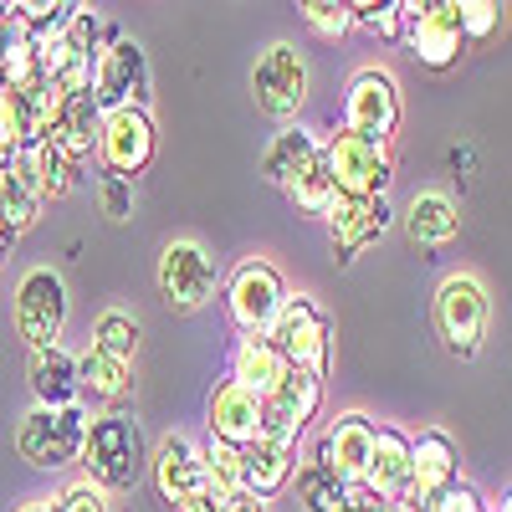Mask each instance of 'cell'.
Instances as JSON below:
<instances>
[{"label":"cell","mask_w":512,"mask_h":512,"mask_svg":"<svg viewBox=\"0 0 512 512\" xmlns=\"http://www.w3.org/2000/svg\"><path fill=\"white\" fill-rule=\"evenodd\" d=\"M149 446H144V431L134 415L123 410H108V415H93V431H88V446H82V466H88V482L103 487V492H128L139 487V477L149 472Z\"/></svg>","instance_id":"obj_1"},{"label":"cell","mask_w":512,"mask_h":512,"mask_svg":"<svg viewBox=\"0 0 512 512\" xmlns=\"http://www.w3.org/2000/svg\"><path fill=\"white\" fill-rule=\"evenodd\" d=\"M93 415L88 405H67V410H26L16 425V451L21 461L41 466V472H57V466L82 461V446H88Z\"/></svg>","instance_id":"obj_2"},{"label":"cell","mask_w":512,"mask_h":512,"mask_svg":"<svg viewBox=\"0 0 512 512\" xmlns=\"http://www.w3.org/2000/svg\"><path fill=\"white\" fill-rule=\"evenodd\" d=\"M272 344L277 354L292 364V374H308V379H328L333 369V328L323 318V308L313 303L308 292H287V303L272 323Z\"/></svg>","instance_id":"obj_3"},{"label":"cell","mask_w":512,"mask_h":512,"mask_svg":"<svg viewBox=\"0 0 512 512\" xmlns=\"http://www.w3.org/2000/svg\"><path fill=\"white\" fill-rule=\"evenodd\" d=\"M487 318H492L487 287H482L472 272H451V277L436 287V333H441V344H446L456 359H477V354H482Z\"/></svg>","instance_id":"obj_4"},{"label":"cell","mask_w":512,"mask_h":512,"mask_svg":"<svg viewBox=\"0 0 512 512\" xmlns=\"http://www.w3.org/2000/svg\"><path fill=\"white\" fill-rule=\"evenodd\" d=\"M323 159H328V175H333V190L338 200H374L390 190L395 180V159H390V144H374V139H359L349 128L323 144Z\"/></svg>","instance_id":"obj_5"},{"label":"cell","mask_w":512,"mask_h":512,"mask_svg":"<svg viewBox=\"0 0 512 512\" xmlns=\"http://www.w3.org/2000/svg\"><path fill=\"white\" fill-rule=\"evenodd\" d=\"M221 287V262L200 241H169L159 251V297L169 313H200Z\"/></svg>","instance_id":"obj_6"},{"label":"cell","mask_w":512,"mask_h":512,"mask_svg":"<svg viewBox=\"0 0 512 512\" xmlns=\"http://www.w3.org/2000/svg\"><path fill=\"white\" fill-rule=\"evenodd\" d=\"M287 303V282L272 262H262V256H251V262H241L226 282V318L241 338L251 333H272L277 313Z\"/></svg>","instance_id":"obj_7"},{"label":"cell","mask_w":512,"mask_h":512,"mask_svg":"<svg viewBox=\"0 0 512 512\" xmlns=\"http://www.w3.org/2000/svg\"><path fill=\"white\" fill-rule=\"evenodd\" d=\"M405 41L420 67H431V72L456 67L466 52L456 0H405Z\"/></svg>","instance_id":"obj_8"},{"label":"cell","mask_w":512,"mask_h":512,"mask_svg":"<svg viewBox=\"0 0 512 512\" xmlns=\"http://www.w3.org/2000/svg\"><path fill=\"white\" fill-rule=\"evenodd\" d=\"M400 88L384 67H359L349 77V93H344V128L359 139L374 144H390L395 128H400Z\"/></svg>","instance_id":"obj_9"},{"label":"cell","mask_w":512,"mask_h":512,"mask_svg":"<svg viewBox=\"0 0 512 512\" xmlns=\"http://www.w3.org/2000/svg\"><path fill=\"white\" fill-rule=\"evenodd\" d=\"M154 149H159V128H154L149 108H113V113H103V134H98L103 175L139 180L144 169L154 164Z\"/></svg>","instance_id":"obj_10"},{"label":"cell","mask_w":512,"mask_h":512,"mask_svg":"<svg viewBox=\"0 0 512 512\" xmlns=\"http://www.w3.org/2000/svg\"><path fill=\"white\" fill-rule=\"evenodd\" d=\"M93 98L103 113L113 108H149V57L134 36L108 31V47L93 72Z\"/></svg>","instance_id":"obj_11"},{"label":"cell","mask_w":512,"mask_h":512,"mask_svg":"<svg viewBox=\"0 0 512 512\" xmlns=\"http://www.w3.org/2000/svg\"><path fill=\"white\" fill-rule=\"evenodd\" d=\"M67 323V287L52 267H31L16 287V333L26 338V349H57Z\"/></svg>","instance_id":"obj_12"},{"label":"cell","mask_w":512,"mask_h":512,"mask_svg":"<svg viewBox=\"0 0 512 512\" xmlns=\"http://www.w3.org/2000/svg\"><path fill=\"white\" fill-rule=\"evenodd\" d=\"M251 98L267 118H292L308 103V62L292 41H272L251 72Z\"/></svg>","instance_id":"obj_13"},{"label":"cell","mask_w":512,"mask_h":512,"mask_svg":"<svg viewBox=\"0 0 512 512\" xmlns=\"http://www.w3.org/2000/svg\"><path fill=\"white\" fill-rule=\"evenodd\" d=\"M374 431H379V425H374L369 415H359V410L338 415L328 431H323L313 461L323 466L328 477L344 482V487H359V482H364V466H369V456H374Z\"/></svg>","instance_id":"obj_14"},{"label":"cell","mask_w":512,"mask_h":512,"mask_svg":"<svg viewBox=\"0 0 512 512\" xmlns=\"http://www.w3.org/2000/svg\"><path fill=\"white\" fill-rule=\"evenodd\" d=\"M461 482V456H456V441L446 431H420L415 436V466H410V492H405V507L415 512H431L451 487Z\"/></svg>","instance_id":"obj_15"},{"label":"cell","mask_w":512,"mask_h":512,"mask_svg":"<svg viewBox=\"0 0 512 512\" xmlns=\"http://www.w3.org/2000/svg\"><path fill=\"white\" fill-rule=\"evenodd\" d=\"M323 410V379H308V374H287V384L262 400V441L272 446H287L297 451V436L308 431V420Z\"/></svg>","instance_id":"obj_16"},{"label":"cell","mask_w":512,"mask_h":512,"mask_svg":"<svg viewBox=\"0 0 512 512\" xmlns=\"http://www.w3.org/2000/svg\"><path fill=\"white\" fill-rule=\"evenodd\" d=\"M205 425L210 436L246 451L262 441V400H256L251 390H241L236 379H221L216 390H210V405H205Z\"/></svg>","instance_id":"obj_17"},{"label":"cell","mask_w":512,"mask_h":512,"mask_svg":"<svg viewBox=\"0 0 512 512\" xmlns=\"http://www.w3.org/2000/svg\"><path fill=\"white\" fill-rule=\"evenodd\" d=\"M390 226H395V210H390V200H384V195H374V200H338L333 216H328L333 256H338V262H354V256L369 241H379Z\"/></svg>","instance_id":"obj_18"},{"label":"cell","mask_w":512,"mask_h":512,"mask_svg":"<svg viewBox=\"0 0 512 512\" xmlns=\"http://www.w3.org/2000/svg\"><path fill=\"white\" fill-rule=\"evenodd\" d=\"M410 466H415V441L405 431H395V425H379L374 431V456L364 466L359 487H369L384 507H395L410 492Z\"/></svg>","instance_id":"obj_19"},{"label":"cell","mask_w":512,"mask_h":512,"mask_svg":"<svg viewBox=\"0 0 512 512\" xmlns=\"http://www.w3.org/2000/svg\"><path fill=\"white\" fill-rule=\"evenodd\" d=\"M154 487L169 507H185L190 497L205 492V456L190 436H169L159 451H154Z\"/></svg>","instance_id":"obj_20"},{"label":"cell","mask_w":512,"mask_h":512,"mask_svg":"<svg viewBox=\"0 0 512 512\" xmlns=\"http://www.w3.org/2000/svg\"><path fill=\"white\" fill-rule=\"evenodd\" d=\"M292 364L277 354V344L267 333H251V338H236L231 349V379L241 384V390H251L256 400H272L282 384H287Z\"/></svg>","instance_id":"obj_21"},{"label":"cell","mask_w":512,"mask_h":512,"mask_svg":"<svg viewBox=\"0 0 512 512\" xmlns=\"http://www.w3.org/2000/svg\"><path fill=\"white\" fill-rule=\"evenodd\" d=\"M297 502H303V512H384V502L369 487H344L318 461H297Z\"/></svg>","instance_id":"obj_22"},{"label":"cell","mask_w":512,"mask_h":512,"mask_svg":"<svg viewBox=\"0 0 512 512\" xmlns=\"http://www.w3.org/2000/svg\"><path fill=\"white\" fill-rule=\"evenodd\" d=\"M241 482H246V497H256V502L282 497V492L297 482V451L272 446V441L246 446V451H241Z\"/></svg>","instance_id":"obj_23"},{"label":"cell","mask_w":512,"mask_h":512,"mask_svg":"<svg viewBox=\"0 0 512 512\" xmlns=\"http://www.w3.org/2000/svg\"><path fill=\"white\" fill-rule=\"evenodd\" d=\"M31 395L41 410H67L82 405V384H77V359L57 344V349H36L31 354Z\"/></svg>","instance_id":"obj_24"},{"label":"cell","mask_w":512,"mask_h":512,"mask_svg":"<svg viewBox=\"0 0 512 512\" xmlns=\"http://www.w3.org/2000/svg\"><path fill=\"white\" fill-rule=\"evenodd\" d=\"M318 154H323V139L313 134V128L287 123L282 134H272V144H267V154H262V175L287 195V190H292V180L303 175V169H308Z\"/></svg>","instance_id":"obj_25"},{"label":"cell","mask_w":512,"mask_h":512,"mask_svg":"<svg viewBox=\"0 0 512 512\" xmlns=\"http://www.w3.org/2000/svg\"><path fill=\"white\" fill-rule=\"evenodd\" d=\"M41 185H36V169H31V154H21L6 175H0V226L26 236L36 221H41Z\"/></svg>","instance_id":"obj_26"},{"label":"cell","mask_w":512,"mask_h":512,"mask_svg":"<svg viewBox=\"0 0 512 512\" xmlns=\"http://www.w3.org/2000/svg\"><path fill=\"white\" fill-rule=\"evenodd\" d=\"M456 231H461V210H456L451 195L420 190V195L410 200V210H405V236H410L415 246H446V241H456Z\"/></svg>","instance_id":"obj_27"},{"label":"cell","mask_w":512,"mask_h":512,"mask_svg":"<svg viewBox=\"0 0 512 512\" xmlns=\"http://www.w3.org/2000/svg\"><path fill=\"white\" fill-rule=\"evenodd\" d=\"M98 134H103V108H98V98H93V93H72V98L62 103L57 128H52V144L67 149V154L82 164L88 154H98Z\"/></svg>","instance_id":"obj_28"},{"label":"cell","mask_w":512,"mask_h":512,"mask_svg":"<svg viewBox=\"0 0 512 512\" xmlns=\"http://www.w3.org/2000/svg\"><path fill=\"white\" fill-rule=\"evenodd\" d=\"M77 384H82V400L113 405L134 390V369L113 354H103V349H88V354H77Z\"/></svg>","instance_id":"obj_29"},{"label":"cell","mask_w":512,"mask_h":512,"mask_svg":"<svg viewBox=\"0 0 512 512\" xmlns=\"http://www.w3.org/2000/svg\"><path fill=\"white\" fill-rule=\"evenodd\" d=\"M200 456H205V497H216L221 507H231L236 497H246V482H241V451H236V446H226V441L210 436V441L200 446Z\"/></svg>","instance_id":"obj_30"},{"label":"cell","mask_w":512,"mask_h":512,"mask_svg":"<svg viewBox=\"0 0 512 512\" xmlns=\"http://www.w3.org/2000/svg\"><path fill=\"white\" fill-rule=\"evenodd\" d=\"M31 154V169H36V185H41V200H62L72 185H77V159L67 149H57L52 139H41L26 149Z\"/></svg>","instance_id":"obj_31"},{"label":"cell","mask_w":512,"mask_h":512,"mask_svg":"<svg viewBox=\"0 0 512 512\" xmlns=\"http://www.w3.org/2000/svg\"><path fill=\"white\" fill-rule=\"evenodd\" d=\"M287 200L303 210V216H318V221H328L333 216V205H338V190H333V175H328V159L318 154L303 175L292 180V190H287Z\"/></svg>","instance_id":"obj_32"},{"label":"cell","mask_w":512,"mask_h":512,"mask_svg":"<svg viewBox=\"0 0 512 512\" xmlns=\"http://www.w3.org/2000/svg\"><path fill=\"white\" fill-rule=\"evenodd\" d=\"M93 349H103V354H113V359H123V364H134L139 323L128 318V313H118V308H108V313L93 323Z\"/></svg>","instance_id":"obj_33"},{"label":"cell","mask_w":512,"mask_h":512,"mask_svg":"<svg viewBox=\"0 0 512 512\" xmlns=\"http://www.w3.org/2000/svg\"><path fill=\"white\" fill-rule=\"evenodd\" d=\"M31 149V128H26V113H21V98L16 93H0V175Z\"/></svg>","instance_id":"obj_34"},{"label":"cell","mask_w":512,"mask_h":512,"mask_svg":"<svg viewBox=\"0 0 512 512\" xmlns=\"http://www.w3.org/2000/svg\"><path fill=\"white\" fill-rule=\"evenodd\" d=\"M354 26H364L379 41L405 36V0H354Z\"/></svg>","instance_id":"obj_35"},{"label":"cell","mask_w":512,"mask_h":512,"mask_svg":"<svg viewBox=\"0 0 512 512\" xmlns=\"http://www.w3.org/2000/svg\"><path fill=\"white\" fill-rule=\"evenodd\" d=\"M303 21H308L313 36L338 41V36L354 26V6H344V0H308V6H303Z\"/></svg>","instance_id":"obj_36"},{"label":"cell","mask_w":512,"mask_h":512,"mask_svg":"<svg viewBox=\"0 0 512 512\" xmlns=\"http://www.w3.org/2000/svg\"><path fill=\"white\" fill-rule=\"evenodd\" d=\"M456 11H461L466 47H472V41L497 36V26H502V6H492V0H456Z\"/></svg>","instance_id":"obj_37"},{"label":"cell","mask_w":512,"mask_h":512,"mask_svg":"<svg viewBox=\"0 0 512 512\" xmlns=\"http://www.w3.org/2000/svg\"><path fill=\"white\" fill-rule=\"evenodd\" d=\"M98 200L108 210V221H128V216H134V180L98 175Z\"/></svg>","instance_id":"obj_38"},{"label":"cell","mask_w":512,"mask_h":512,"mask_svg":"<svg viewBox=\"0 0 512 512\" xmlns=\"http://www.w3.org/2000/svg\"><path fill=\"white\" fill-rule=\"evenodd\" d=\"M57 512H108V497H103V487H93V482H77V487L62 492Z\"/></svg>","instance_id":"obj_39"},{"label":"cell","mask_w":512,"mask_h":512,"mask_svg":"<svg viewBox=\"0 0 512 512\" xmlns=\"http://www.w3.org/2000/svg\"><path fill=\"white\" fill-rule=\"evenodd\" d=\"M431 512H492V507H487V502L477 497V487L456 482V487H451V492H446V497H441V502L431 507Z\"/></svg>","instance_id":"obj_40"},{"label":"cell","mask_w":512,"mask_h":512,"mask_svg":"<svg viewBox=\"0 0 512 512\" xmlns=\"http://www.w3.org/2000/svg\"><path fill=\"white\" fill-rule=\"evenodd\" d=\"M175 512H226V507H221L216 497H205V492H200V497H190V502H185V507H175Z\"/></svg>","instance_id":"obj_41"},{"label":"cell","mask_w":512,"mask_h":512,"mask_svg":"<svg viewBox=\"0 0 512 512\" xmlns=\"http://www.w3.org/2000/svg\"><path fill=\"white\" fill-rule=\"evenodd\" d=\"M226 512H272V507H267V502H256V497H236Z\"/></svg>","instance_id":"obj_42"},{"label":"cell","mask_w":512,"mask_h":512,"mask_svg":"<svg viewBox=\"0 0 512 512\" xmlns=\"http://www.w3.org/2000/svg\"><path fill=\"white\" fill-rule=\"evenodd\" d=\"M21 512H57V507H47V502H31V507H21Z\"/></svg>","instance_id":"obj_43"},{"label":"cell","mask_w":512,"mask_h":512,"mask_svg":"<svg viewBox=\"0 0 512 512\" xmlns=\"http://www.w3.org/2000/svg\"><path fill=\"white\" fill-rule=\"evenodd\" d=\"M497 512H512V487L502 492V507H497Z\"/></svg>","instance_id":"obj_44"},{"label":"cell","mask_w":512,"mask_h":512,"mask_svg":"<svg viewBox=\"0 0 512 512\" xmlns=\"http://www.w3.org/2000/svg\"><path fill=\"white\" fill-rule=\"evenodd\" d=\"M384 512H415V507H405V502H395V507H384Z\"/></svg>","instance_id":"obj_45"}]
</instances>
